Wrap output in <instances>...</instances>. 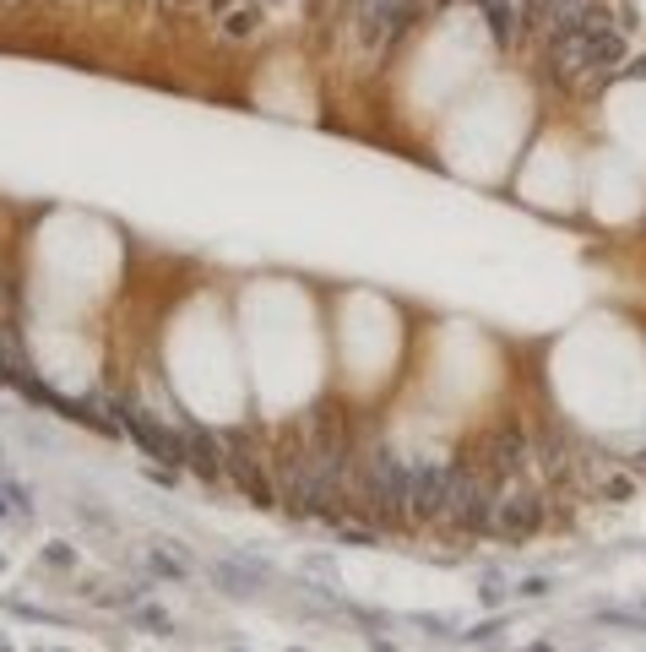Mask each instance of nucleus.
<instances>
[{"mask_svg": "<svg viewBox=\"0 0 646 652\" xmlns=\"http://www.w3.org/2000/svg\"><path fill=\"white\" fill-rule=\"evenodd\" d=\"M375 652H391V647H375Z\"/></svg>", "mask_w": 646, "mask_h": 652, "instance_id": "3", "label": "nucleus"}, {"mask_svg": "<svg viewBox=\"0 0 646 652\" xmlns=\"http://www.w3.org/2000/svg\"><path fill=\"white\" fill-rule=\"evenodd\" d=\"M527 652H549V647H527Z\"/></svg>", "mask_w": 646, "mask_h": 652, "instance_id": "2", "label": "nucleus"}, {"mask_svg": "<svg viewBox=\"0 0 646 652\" xmlns=\"http://www.w3.org/2000/svg\"><path fill=\"white\" fill-rule=\"evenodd\" d=\"M152 566H157V576H175V582H185V571H180L169 555H152Z\"/></svg>", "mask_w": 646, "mask_h": 652, "instance_id": "1", "label": "nucleus"}]
</instances>
